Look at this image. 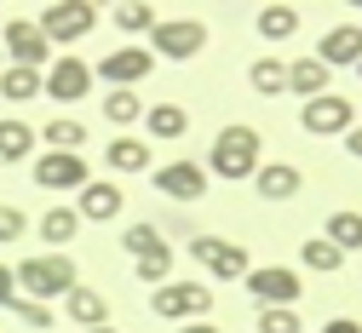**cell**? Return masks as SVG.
Listing matches in <instances>:
<instances>
[{"mask_svg":"<svg viewBox=\"0 0 362 333\" xmlns=\"http://www.w3.org/2000/svg\"><path fill=\"white\" fill-rule=\"evenodd\" d=\"M156 189L173 196V201H202V196H207V167H196V161H167V167L156 173Z\"/></svg>","mask_w":362,"mask_h":333,"instance_id":"obj_14","label":"cell"},{"mask_svg":"<svg viewBox=\"0 0 362 333\" xmlns=\"http://www.w3.org/2000/svg\"><path fill=\"white\" fill-rule=\"evenodd\" d=\"M104 161L115 173H150V144L144 138H115V144L104 150Z\"/></svg>","mask_w":362,"mask_h":333,"instance_id":"obj_22","label":"cell"},{"mask_svg":"<svg viewBox=\"0 0 362 333\" xmlns=\"http://www.w3.org/2000/svg\"><path fill=\"white\" fill-rule=\"evenodd\" d=\"M259 150H264V138H259V127H224L218 138H213V150H207V173L213 178H224V184H242V178H253L259 173Z\"/></svg>","mask_w":362,"mask_h":333,"instance_id":"obj_1","label":"cell"},{"mask_svg":"<svg viewBox=\"0 0 362 333\" xmlns=\"http://www.w3.org/2000/svg\"><path fill=\"white\" fill-rule=\"evenodd\" d=\"M247 81H253V92H264V98H282L288 92V64L282 58H253Z\"/></svg>","mask_w":362,"mask_h":333,"instance_id":"obj_23","label":"cell"},{"mask_svg":"<svg viewBox=\"0 0 362 333\" xmlns=\"http://www.w3.org/2000/svg\"><path fill=\"white\" fill-rule=\"evenodd\" d=\"M150 310L161 322H202L213 310V288H202V281H167V288L150 293Z\"/></svg>","mask_w":362,"mask_h":333,"instance_id":"obj_6","label":"cell"},{"mask_svg":"<svg viewBox=\"0 0 362 333\" xmlns=\"http://www.w3.org/2000/svg\"><path fill=\"white\" fill-rule=\"evenodd\" d=\"M121 207H127L121 184H110V178H86V184H81V201H75V218H81V224H86V218H93V224H110Z\"/></svg>","mask_w":362,"mask_h":333,"instance_id":"obj_13","label":"cell"},{"mask_svg":"<svg viewBox=\"0 0 362 333\" xmlns=\"http://www.w3.org/2000/svg\"><path fill=\"white\" fill-rule=\"evenodd\" d=\"M35 138H47V150H58V156H81V144H86V127L75 121V115H58V121H47Z\"/></svg>","mask_w":362,"mask_h":333,"instance_id":"obj_19","label":"cell"},{"mask_svg":"<svg viewBox=\"0 0 362 333\" xmlns=\"http://www.w3.org/2000/svg\"><path fill=\"white\" fill-rule=\"evenodd\" d=\"M121 247H127L132 259H144V253H156V247H167V242H161V230H156V224H127Z\"/></svg>","mask_w":362,"mask_h":333,"instance_id":"obj_32","label":"cell"},{"mask_svg":"<svg viewBox=\"0 0 362 333\" xmlns=\"http://www.w3.org/2000/svg\"><path fill=\"white\" fill-rule=\"evenodd\" d=\"M12 281H18V299H35V305H52V299H64L69 288H81V276H75V259L69 253H40V259H23L18 270H12Z\"/></svg>","mask_w":362,"mask_h":333,"instance_id":"obj_2","label":"cell"},{"mask_svg":"<svg viewBox=\"0 0 362 333\" xmlns=\"http://www.w3.org/2000/svg\"><path fill=\"white\" fill-rule=\"evenodd\" d=\"M322 242H334L339 253H356V247H362V213H351V207L328 213V230H322Z\"/></svg>","mask_w":362,"mask_h":333,"instance_id":"obj_20","label":"cell"},{"mask_svg":"<svg viewBox=\"0 0 362 333\" xmlns=\"http://www.w3.org/2000/svg\"><path fill=\"white\" fill-rule=\"evenodd\" d=\"M35 29L47 35V46H75L98 29V6L93 0H58V6H47L35 18Z\"/></svg>","mask_w":362,"mask_h":333,"instance_id":"obj_4","label":"cell"},{"mask_svg":"<svg viewBox=\"0 0 362 333\" xmlns=\"http://www.w3.org/2000/svg\"><path fill=\"white\" fill-rule=\"evenodd\" d=\"M0 98H6V104H29V98H40V69H18V64H6V69H0Z\"/></svg>","mask_w":362,"mask_h":333,"instance_id":"obj_21","label":"cell"},{"mask_svg":"<svg viewBox=\"0 0 362 333\" xmlns=\"http://www.w3.org/2000/svg\"><path fill=\"white\" fill-rule=\"evenodd\" d=\"M6 310H12V316H18L23 327H52V305H35V299H12Z\"/></svg>","mask_w":362,"mask_h":333,"instance_id":"obj_33","label":"cell"},{"mask_svg":"<svg viewBox=\"0 0 362 333\" xmlns=\"http://www.w3.org/2000/svg\"><path fill=\"white\" fill-rule=\"evenodd\" d=\"M29 150H35V127H29V121H0V161L12 167V161H23Z\"/></svg>","mask_w":362,"mask_h":333,"instance_id":"obj_24","label":"cell"},{"mask_svg":"<svg viewBox=\"0 0 362 333\" xmlns=\"http://www.w3.org/2000/svg\"><path fill=\"white\" fill-rule=\"evenodd\" d=\"M132 270H139L144 288H167V276H173V247H156L144 259H132Z\"/></svg>","mask_w":362,"mask_h":333,"instance_id":"obj_29","label":"cell"},{"mask_svg":"<svg viewBox=\"0 0 362 333\" xmlns=\"http://www.w3.org/2000/svg\"><path fill=\"white\" fill-rule=\"evenodd\" d=\"M23 224H29V218H23L18 207H0V242H18V235H23Z\"/></svg>","mask_w":362,"mask_h":333,"instance_id":"obj_35","label":"cell"},{"mask_svg":"<svg viewBox=\"0 0 362 333\" xmlns=\"http://www.w3.org/2000/svg\"><path fill=\"white\" fill-rule=\"evenodd\" d=\"M156 69V58L144 52V46H115L110 58H98V69H93V81H110V92L121 86V92H132L144 75Z\"/></svg>","mask_w":362,"mask_h":333,"instance_id":"obj_11","label":"cell"},{"mask_svg":"<svg viewBox=\"0 0 362 333\" xmlns=\"http://www.w3.org/2000/svg\"><path fill=\"white\" fill-rule=\"evenodd\" d=\"M190 259H196L207 276H218V281H242V276H247L242 242H224V235H196V242H190Z\"/></svg>","mask_w":362,"mask_h":333,"instance_id":"obj_7","label":"cell"},{"mask_svg":"<svg viewBox=\"0 0 362 333\" xmlns=\"http://www.w3.org/2000/svg\"><path fill=\"white\" fill-rule=\"evenodd\" d=\"M0 52H6L18 69H40V64H52V46H47V35L35 29V18H12L6 29H0Z\"/></svg>","mask_w":362,"mask_h":333,"instance_id":"obj_8","label":"cell"},{"mask_svg":"<svg viewBox=\"0 0 362 333\" xmlns=\"http://www.w3.org/2000/svg\"><path fill=\"white\" fill-rule=\"evenodd\" d=\"M299 264H305V270H316V276H328V270H339V264H345V253H339L334 242H322V235H316V242H305V247H299Z\"/></svg>","mask_w":362,"mask_h":333,"instance_id":"obj_28","label":"cell"},{"mask_svg":"<svg viewBox=\"0 0 362 333\" xmlns=\"http://www.w3.org/2000/svg\"><path fill=\"white\" fill-rule=\"evenodd\" d=\"M18 299V281H12V264H0V305Z\"/></svg>","mask_w":362,"mask_h":333,"instance_id":"obj_36","label":"cell"},{"mask_svg":"<svg viewBox=\"0 0 362 333\" xmlns=\"http://www.w3.org/2000/svg\"><path fill=\"white\" fill-rule=\"evenodd\" d=\"M144 127H150V138H185L190 115L178 110V104H150V110H144Z\"/></svg>","mask_w":362,"mask_h":333,"instance_id":"obj_25","label":"cell"},{"mask_svg":"<svg viewBox=\"0 0 362 333\" xmlns=\"http://www.w3.org/2000/svg\"><path fill=\"white\" fill-rule=\"evenodd\" d=\"M104 115L115 121V127H132V121H144V98H139V92H110V98H104Z\"/></svg>","mask_w":362,"mask_h":333,"instance_id":"obj_30","label":"cell"},{"mask_svg":"<svg viewBox=\"0 0 362 333\" xmlns=\"http://www.w3.org/2000/svg\"><path fill=\"white\" fill-rule=\"evenodd\" d=\"M259 333H305L299 310H259Z\"/></svg>","mask_w":362,"mask_h":333,"instance_id":"obj_34","label":"cell"},{"mask_svg":"<svg viewBox=\"0 0 362 333\" xmlns=\"http://www.w3.org/2000/svg\"><path fill=\"white\" fill-rule=\"evenodd\" d=\"M322 333H362V322H351V316H334Z\"/></svg>","mask_w":362,"mask_h":333,"instance_id":"obj_37","label":"cell"},{"mask_svg":"<svg viewBox=\"0 0 362 333\" xmlns=\"http://www.w3.org/2000/svg\"><path fill=\"white\" fill-rule=\"evenodd\" d=\"M253 29H259L264 40H288V35H299V12H293V6H264V12L253 18Z\"/></svg>","mask_w":362,"mask_h":333,"instance_id":"obj_26","label":"cell"},{"mask_svg":"<svg viewBox=\"0 0 362 333\" xmlns=\"http://www.w3.org/2000/svg\"><path fill=\"white\" fill-rule=\"evenodd\" d=\"M288 92H293V98H322V92H328V69L322 64H316V58H293L288 64Z\"/></svg>","mask_w":362,"mask_h":333,"instance_id":"obj_18","label":"cell"},{"mask_svg":"<svg viewBox=\"0 0 362 333\" xmlns=\"http://www.w3.org/2000/svg\"><path fill=\"white\" fill-rule=\"evenodd\" d=\"M345 150H351V156L362 161V127H351V132H345Z\"/></svg>","mask_w":362,"mask_h":333,"instance_id":"obj_38","label":"cell"},{"mask_svg":"<svg viewBox=\"0 0 362 333\" xmlns=\"http://www.w3.org/2000/svg\"><path fill=\"white\" fill-rule=\"evenodd\" d=\"M351 115H356V104H351V98H339V92H322V98L299 104V127H305L310 138H334V132H351Z\"/></svg>","mask_w":362,"mask_h":333,"instance_id":"obj_10","label":"cell"},{"mask_svg":"<svg viewBox=\"0 0 362 333\" xmlns=\"http://www.w3.org/2000/svg\"><path fill=\"white\" fill-rule=\"evenodd\" d=\"M356 75H362V64H356Z\"/></svg>","mask_w":362,"mask_h":333,"instance_id":"obj_41","label":"cell"},{"mask_svg":"<svg viewBox=\"0 0 362 333\" xmlns=\"http://www.w3.org/2000/svg\"><path fill=\"white\" fill-rule=\"evenodd\" d=\"M81 333H115V327H110V322H104V327H81Z\"/></svg>","mask_w":362,"mask_h":333,"instance_id":"obj_40","label":"cell"},{"mask_svg":"<svg viewBox=\"0 0 362 333\" xmlns=\"http://www.w3.org/2000/svg\"><path fill=\"white\" fill-rule=\"evenodd\" d=\"M40 92H47L52 104H81L86 92H93V64L86 58H52V69L40 75Z\"/></svg>","mask_w":362,"mask_h":333,"instance_id":"obj_9","label":"cell"},{"mask_svg":"<svg viewBox=\"0 0 362 333\" xmlns=\"http://www.w3.org/2000/svg\"><path fill=\"white\" fill-rule=\"evenodd\" d=\"M299 189H305V173L288 167V161H264L253 173V196H264V201H293Z\"/></svg>","mask_w":362,"mask_h":333,"instance_id":"obj_16","label":"cell"},{"mask_svg":"<svg viewBox=\"0 0 362 333\" xmlns=\"http://www.w3.org/2000/svg\"><path fill=\"white\" fill-rule=\"evenodd\" d=\"M64 310H69L75 327H104V322H110V305H104L98 288H69V293H64Z\"/></svg>","mask_w":362,"mask_h":333,"instance_id":"obj_17","label":"cell"},{"mask_svg":"<svg viewBox=\"0 0 362 333\" xmlns=\"http://www.w3.org/2000/svg\"><path fill=\"white\" fill-rule=\"evenodd\" d=\"M35 184H40V189H81V184H86V161L47 150V156H35Z\"/></svg>","mask_w":362,"mask_h":333,"instance_id":"obj_15","label":"cell"},{"mask_svg":"<svg viewBox=\"0 0 362 333\" xmlns=\"http://www.w3.org/2000/svg\"><path fill=\"white\" fill-rule=\"evenodd\" d=\"M316 64H322L328 75L334 69H356L362 64V23H334L322 35V46H316Z\"/></svg>","mask_w":362,"mask_h":333,"instance_id":"obj_12","label":"cell"},{"mask_svg":"<svg viewBox=\"0 0 362 333\" xmlns=\"http://www.w3.org/2000/svg\"><path fill=\"white\" fill-rule=\"evenodd\" d=\"M242 281H247V293H253L259 310H299V293H305L299 270H288V264H259V270H247Z\"/></svg>","mask_w":362,"mask_h":333,"instance_id":"obj_5","label":"cell"},{"mask_svg":"<svg viewBox=\"0 0 362 333\" xmlns=\"http://www.w3.org/2000/svg\"><path fill=\"white\" fill-rule=\"evenodd\" d=\"M115 29H127V35H150V29H156V6H144V0H127V6H115Z\"/></svg>","mask_w":362,"mask_h":333,"instance_id":"obj_31","label":"cell"},{"mask_svg":"<svg viewBox=\"0 0 362 333\" xmlns=\"http://www.w3.org/2000/svg\"><path fill=\"white\" fill-rule=\"evenodd\" d=\"M207 52V23L196 18H156L150 29V58H167V64H190Z\"/></svg>","mask_w":362,"mask_h":333,"instance_id":"obj_3","label":"cell"},{"mask_svg":"<svg viewBox=\"0 0 362 333\" xmlns=\"http://www.w3.org/2000/svg\"><path fill=\"white\" fill-rule=\"evenodd\" d=\"M185 333H218L213 322H185Z\"/></svg>","mask_w":362,"mask_h":333,"instance_id":"obj_39","label":"cell"},{"mask_svg":"<svg viewBox=\"0 0 362 333\" xmlns=\"http://www.w3.org/2000/svg\"><path fill=\"white\" fill-rule=\"evenodd\" d=\"M75 230H81L75 207H52L47 218H40V242H52V253H58L64 242H75Z\"/></svg>","mask_w":362,"mask_h":333,"instance_id":"obj_27","label":"cell"}]
</instances>
